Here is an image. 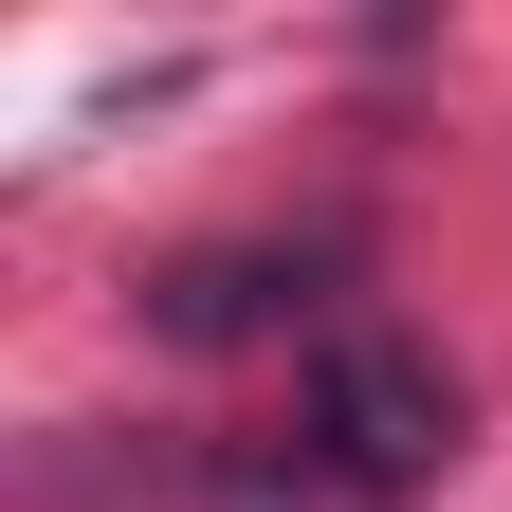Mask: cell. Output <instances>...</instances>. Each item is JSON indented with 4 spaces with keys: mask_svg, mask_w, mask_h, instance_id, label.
<instances>
[{
    "mask_svg": "<svg viewBox=\"0 0 512 512\" xmlns=\"http://www.w3.org/2000/svg\"><path fill=\"white\" fill-rule=\"evenodd\" d=\"M311 439L348 458V494H403V476L458 458V384H439L403 330H366V311H348V330L311 348Z\"/></svg>",
    "mask_w": 512,
    "mask_h": 512,
    "instance_id": "cell-1",
    "label": "cell"
},
{
    "mask_svg": "<svg viewBox=\"0 0 512 512\" xmlns=\"http://www.w3.org/2000/svg\"><path fill=\"white\" fill-rule=\"evenodd\" d=\"M293 293H311V256L220 238V256H165V275H147V330H165V348H238V330H275Z\"/></svg>",
    "mask_w": 512,
    "mask_h": 512,
    "instance_id": "cell-2",
    "label": "cell"
}]
</instances>
